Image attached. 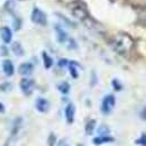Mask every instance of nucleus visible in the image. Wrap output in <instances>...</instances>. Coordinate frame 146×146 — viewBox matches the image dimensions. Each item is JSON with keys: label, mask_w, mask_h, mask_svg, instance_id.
Here are the masks:
<instances>
[{"label": "nucleus", "mask_w": 146, "mask_h": 146, "mask_svg": "<svg viewBox=\"0 0 146 146\" xmlns=\"http://www.w3.org/2000/svg\"><path fill=\"white\" fill-rule=\"evenodd\" d=\"M96 124H97V121L94 119H90L87 123V125H86V133H87V135H92L93 134L94 128H96Z\"/></svg>", "instance_id": "nucleus-17"}, {"label": "nucleus", "mask_w": 146, "mask_h": 146, "mask_svg": "<svg viewBox=\"0 0 146 146\" xmlns=\"http://www.w3.org/2000/svg\"><path fill=\"white\" fill-rule=\"evenodd\" d=\"M131 45H133V40L127 34H119L115 38V46L117 51L120 52V54H124L125 52L129 51Z\"/></svg>", "instance_id": "nucleus-2"}, {"label": "nucleus", "mask_w": 146, "mask_h": 146, "mask_svg": "<svg viewBox=\"0 0 146 146\" xmlns=\"http://www.w3.org/2000/svg\"><path fill=\"white\" fill-rule=\"evenodd\" d=\"M5 106H3V104H1V102H0V113H3V112H5Z\"/></svg>", "instance_id": "nucleus-27"}, {"label": "nucleus", "mask_w": 146, "mask_h": 146, "mask_svg": "<svg viewBox=\"0 0 146 146\" xmlns=\"http://www.w3.org/2000/svg\"><path fill=\"white\" fill-rule=\"evenodd\" d=\"M11 51L16 56H23L24 53H25L24 48H23V46H21V44L19 42H14L11 44Z\"/></svg>", "instance_id": "nucleus-14"}, {"label": "nucleus", "mask_w": 146, "mask_h": 146, "mask_svg": "<svg viewBox=\"0 0 146 146\" xmlns=\"http://www.w3.org/2000/svg\"><path fill=\"white\" fill-rule=\"evenodd\" d=\"M31 20L36 24V25H40V26H45L47 23V18L44 11H42L38 8H34L32 14H31Z\"/></svg>", "instance_id": "nucleus-4"}, {"label": "nucleus", "mask_w": 146, "mask_h": 146, "mask_svg": "<svg viewBox=\"0 0 146 146\" xmlns=\"http://www.w3.org/2000/svg\"><path fill=\"white\" fill-rule=\"evenodd\" d=\"M23 125V119L21 118H16V120L13 124V129H11V137H16L20 131V128Z\"/></svg>", "instance_id": "nucleus-13"}, {"label": "nucleus", "mask_w": 146, "mask_h": 146, "mask_svg": "<svg viewBox=\"0 0 146 146\" xmlns=\"http://www.w3.org/2000/svg\"><path fill=\"white\" fill-rule=\"evenodd\" d=\"M57 89H58V91L61 92V93L68 94L70 92V84L68 82H62V83H60L57 86Z\"/></svg>", "instance_id": "nucleus-18"}, {"label": "nucleus", "mask_w": 146, "mask_h": 146, "mask_svg": "<svg viewBox=\"0 0 146 146\" xmlns=\"http://www.w3.org/2000/svg\"><path fill=\"white\" fill-rule=\"evenodd\" d=\"M115 141L113 137L108 136V135H104V136H98V137H94L92 139V143L94 145H102V144H106V143H112Z\"/></svg>", "instance_id": "nucleus-12"}, {"label": "nucleus", "mask_w": 146, "mask_h": 146, "mask_svg": "<svg viewBox=\"0 0 146 146\" xmlns=\"http://www.w3.org/2000/svg\"><path fill=\"white\" fill-rule=\"evenodd\" d=\"M42 56H43V63H44L45 69H47V70L51 69V68L53 66V58L47 54L46 52H43V53H42Z\"/></svg>", "instance_id": "nucleus-15"}, {"label": "nucleus", "mask_w": 146, "mask_h": 146, "mask_svg": "<svg viewBox=\"0 0 146 146\" xmlns=\"http://www.w3.org/2000/svg\"><path fill=\"white\" fill-rule=\"evenodd\" d=\"M64 115H65V119H66L68 124H72L74 121V115H75V107L73 104H69L65 107Z\"/></svg>", "instance_id": "nucleus-9"}, {"label": "nucleus", "mask_w": 146, "mask_h": 146, "mask_svg": "<svg viewBox=\"0 0 146 146\" xmlns=\"http://www.w3.org/2000/svg\"><path fill=\"white\" fill-rule=\"evenodd\" d=\"M111 84H112V87H113V89H115L116 91H120V90L123 89L121 83H120L117 79H113V80H112V82H111Z\"/></svg>", "instance_id": "nucleus-21"}, {"label": "nucleus", "mask_w": 146, "mask_h": 146, "mask_svg": "<svg viewBox=\"0 0 146 146\" xmlns=\"http://www.w3.org/2000/svg\"><path fill=\"white\" fill-rule=\"evenodd\" d=\"M55 35H56V39L60 44L66 46L69 50H73V48H76V43L75 40L71 38V37L68 35V33L60 26H55Z\"/></svg>", "instance_id": "nucleus-1"}, {"label": "nucleus", "mask_w": 146, "mask_h": 146, "mask_svg": "<svg viewBox=\"0 0 146 146\" xmlns=\"http://www.w3.org/2000/svg\"><path fill=\"white\" fill-rule=\"evenodd\" d=\"M34 71V65L29 62H25V63H21L18 68V72L24 75V76H28L31 75Z\"/></svg>", "instance_id": "nucleus-8"}, {"label": "nucleus", "mask_w": 146, "mask_h": 146, "mask_svg": "<svg viewBox=\"0 0 146 146\" xmlns=\"http://www.w3.org/2000/svg\"><path fill=\"white\" fill-rule=\"evenodd\" d=\"M35 108L38 112H42V113H46L48 110H50V102L47 99L45 98H37L36 101H35Z\"/></svg>", "instance_id": "nucleus-6"}, {"label": "nucleus", "mask_w": 146, "mask_h": 146, "mask_svg": "<svg viewBox=\"0 0 146 146\" xmlns=\"http://www.w3.org/2000/svg\"><path fill=\"white\" fill-rule=\"evenodd\" d=\"M115 105H116V98L112 94H107L101 102V108H100L101 112L104 115H109L113 109Z\"/></svg>", "instance_id": "nucleus-3"}, {"label": "nucleus", "mask_w": 146, "mask_h": 146, "mask_svg": "<svg viewBox=\"0 0 146 146\" xmlns=\"http://www.w3.org/2000/svg\"><path fill=\"white\" fill-rule=\"evenodd\" d=\"M142 118H143L144 120H146V106H145V108L143 109V111H142Z\"/></svg>", "instance_id": "nucleus-26"}, {"label": "nucleus", "mask_w": 146, "mask_h": 146, "mask_svg": "<svg viewBox=\"0 0 146 146\" xmlns=\"http://www.w3.org/2000/svg\"><path fill=\"white\" fill-rule=\"evenodd\" d=\"M72 13L73 15H74V17H76L80 20H84L88 17V11H87L86 7L82 6V5H76L75 7H73Z\"/></svg>", "instance_id": "nucleus-7"}, {"label": "nucleus", "mask_w": 146, "mask_h": 146, "mask_svg": "<svg viewBox=\"0 0 146 146\" xmlns=\"http://www.w3.org/2000/svg\"><path fill=\"white\" fill-rule=\"evenodd\" d=\"M110 133V129L108 126L106 125H101L100 127L98 128V134H100V136H104V135H108Z\"/></svg>", "instance_id": "nucleus-20"}, {"label": "nucleus", "mask_w": 146, "mask_h": 146, "mask_svg": "<svg viewBox=\"0 0 146 146\" xmlns=\"http://www.w3.org/2000/svg\"><path fill=\"white\" fill-rule=\"evenodd\" d=\"M2 71L7 76H11L15 73V66L10 60H5L2 62Z\"/></svg>", "instance_id": "nucleus-10"}, {"label": "nucleus", "mask_w": 146, "mask_h": 146, "mask_svg": "<svg viewBox=\"0 0 146 146\" xmlns=\"http://www.w3.org/2000/svg\"><path fill=\"white\" fill-rule=\"evenodd\" d=\"M79 64L78 63H75L74 61L72 62H69V70H70V73H71V76H72L73 79H78L79 78V73H78V70H76V66H78Z\"/></svg>", "instance_id": "nucleus-16"}, {"label": "nucleus", "mask_w": 146, "mask_h": 146, "mask_svg": "<svg viewBox=\"0 0 146 146\" xmlns=\"http://www.w3.org/2000/svg\"><path fill=\"white\" fill-rule=\"evenodd\" d=\"M136 144L141 146H146V134H143V135L136 141Z\"/></svg>", "instance_id": "nucleus-22"}, {"label": "nucleus", "mask_w": 146, "mask_h": 146, "mask_svg": "<svg viewBox=\"0 0 146 146\" xmlns=\"http://www.w3.org/2000/svg\"><path fill=\"white\" fill-rule=\"evenodd\" d=\"M62 2H64V3H66V5H70V3H73V2H75L76 0H61Z\"/></svg>", "instance_id": "nucleus-25"}, {"label": "nucleus", "mask_w": 146, "mask_h": 146, "mask_svg": "<svg viewBox=\"0 0 146 146\" xmlns=\"http://www.w3.org/2000/svg\"><path fill=\"white\" fill-rule=\"evenodd\" d=\"M34 87H35V83L32 79H28V78H23L19 82V88L21 92L25 94V96H29L33 93L34 90Z\"/></svg>", "instance_id": "nucleus-5"}, {"label": "nucleus", "mask_w": 146, "mask_h": 146, "mask_svg": "<svg viewBox=\"0 0 146 146\" xmlns=\"http://www.w3.org/2000/svg\"><path fill=\"white\" fill-rule=\"evenodd\" d=\"M13 89V84L10 82H2L0 83V91L1 92H9Z\"/></svg>", "instance_id": "nucleus-19"}, {"label": "nucleus", "mask_w": 146, "mask_h": 146, "mask_svg": "<svg viewBox=\"0 0 146 146\" xmlns=\"http://www.w3.org/2000/svg\"><path fill=\"white\" fill-rule=\"evenodd\" d=\"M55 142H56V137H55V135L54 134H51L50 137H48V145L53 146L55 144Z\"/></svg>", "instance_id": "nucleus-23"}, {"label": "nucleus", "mask_w": 146, "mask_h": 146, "mask_svg": "<svg viewBox=\"0 0 146 146\" xmlns=\"http://www.w3.org/2000/svg\"><path fill=\"white\" fill-rule=\"evenodd\" d=\"M0 36H1V39H2V42L5 44H9V43H11V39H13V32H11L10 28L3 27L1 29Z\"/></svg>", "instance_id": "nucleus-11"}, {"label": "nucleus", "mask_w": 146, "mask_h": 146, "mask_svg": "<svg viewBox=\"0 0 146 146\" xmlns=\"http://www.w3.org/2000/svg\"><path fill=\"white\" fill-rule=\"evenodd\" d=\"M69 65V61L68 60H65V58H63V60H61L60 62H58V66H68Z\"/></svg>", "instance_id": "nucleus-24"}]
</instances>
